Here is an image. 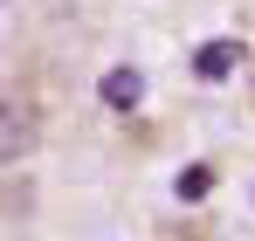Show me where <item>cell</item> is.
Returning a JSON list of instances; mask_svg holds the SVG:
<instances>
[{
	"label": "cell",
	"mask_w": 255,
	"mask_h": 241,
	"mask_svg": "<svg viewBox=\"0 0 255 241\" xmlns=\"http://www.w3.org/2000/svg\"><path fill=\"white\" fill-rule=\"evenodd\" d=\"M214 179H221V172H214L207 159H193L186 172H179V179H172V193H179V200L193 207V200H207V193H214Z\"/></svg>",
	"instance_id": "cell-4"
},
{
	"label": "cell",
	"mask_w": 255,
	"mask_h": 241,
	"mask_svg": "<svg viewBox=\"0 0 255 241\" xmlns=\"http://www.w3.org/2000/svg\"><path fill=\"white\" fill-rule=\"evenodd\" d=\"M97 97H104V111H118V118H131V111L145 104V76H138L131 62H118V69L104 76V90H97Z\"/></svg>",
	"instance_id": "cell-3"
},
{
	"label": "cell",
	"mask_w": 255,
	"mask_h": 241,
	"mask_svg": "<svg viewBox=\"0 0 255 241\" xmlns=\"http://www.w3.org/2000/svg\"><path fill=\"white\" fill-rule=\"evenodd\" d=\"M235 69H242V41H235V35L193 48V76H200V83H221V76H235Z\"/></svg>",
	"instance_id": "cell-2"
},
{
	"label": "cell",
	"mask_w": 255,
	"mask_h": 241,
	"mask_svg": "<svg viewBox=\"0 0 255 241\" xmlns=\"http://www.w3.org/2000/svg\"><path fill=\"white\" fill-rule=\"evenodd\" d=\"M42 145V104L28 83H0V165L28 159Z\"/></svg>",
	"instance_id": "cell-1"
}]
</instances>
